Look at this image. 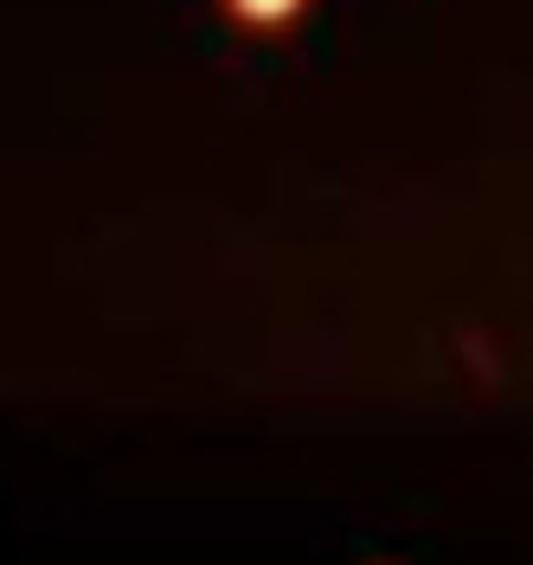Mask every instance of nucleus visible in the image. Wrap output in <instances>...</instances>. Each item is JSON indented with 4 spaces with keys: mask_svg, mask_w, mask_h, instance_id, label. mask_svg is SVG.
<instances>
[{
    "mask_svg": "<svg viewBox=\"0 0 533 565\" xmlns=\"http://www.w3.org/2000/svg\"><path fill=\"white\" fill-rule=\"evenodd\" d=\"M302 7H309V0H225V13H232L238 26H257V33H270V26H289Z\"/></svg>",
    "mask_w": 533,
    "mask_h": 565,
    "instance_id": "nucleus-1",
    "label": "nucleus"
}]
</instances>
